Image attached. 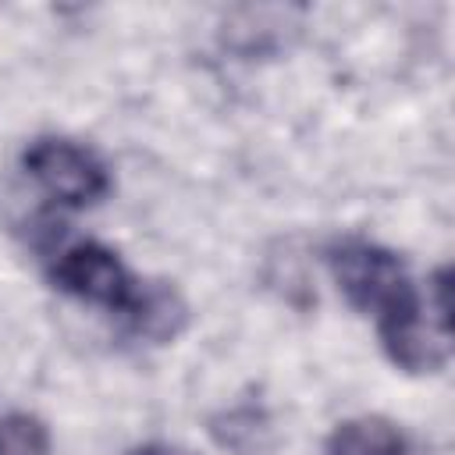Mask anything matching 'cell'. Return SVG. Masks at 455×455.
I'll list each match as a JSON object with an SVG mask.
<instances>
[{"mask_svg":"<svg viewBox=\"0 0 455 455\" xmlns=\"http://www.w3.org/2000/svg\"><path fill=\"white\" fill-rule=\"evenodd\" d=\"M327 270L338 291L366 316H373L384 355L405 373H437L451 352V302L448 270L430 277L427 309L409 277V267L387 245L370 238H338L327 245Z\"/></svg>","mask_w":455,"mask_h":455,"instance_id":"1","label":"cell"},{"mask_svg":"<svg viewBox=\"0 0 455 455\" xmlns=\"http://www.w3.org/2000/svg\"><path fill=\"white\" fill-rule=\"evenodd\" d=\"M50 277L64 295L82 299L89 306H103L110 313H121L128 323L135 320V313L142 306V295H146V281H139L124 267V259L114 249H107L103 242L68 245L53 259Z\"/></svg>","mask_w":455,"mask_h":455,"instance_id":"2","label":"cell"},{"mask_svg":"<svg viewBox=\"0 0 455 455\" xmlns=\"http://www.w3.org/2000/svg\"><path fill=\"white\" fill-rule=\"evenodd\" d=\"M21 167L28 178L64 206H92L110 192L107 164L82 142L43 135L21 153Z\"/></svg>","mask_w":455,"mask_h":455,"instance_id":"3","label":"cell"},{"mask_svg":"<svg viewBox=\"0 0 455 455\" xmlns=\"http://www.w3.org/2000/svg\"><path fill=\"white\" fill-rule=\"evenodd\" d=\"M323 455H409L402 430L384 416L341 419L323 444Z\"/></svg>","mask_w":455,"mask_h":455,"instance_id":"4","label":"cell"},{"mask_svg":"<svg viewBox=\"0 0 455 455\" xmlns=\"http://www.w3.org/2000/svg\"><path fill=\"white\" fill-rule=\"evenodd\" d=\"M0 455H50V430L32 412L0 416Z\"/></svg>","mask_w":455,"mask_h":455,"instance_id":"5","label":"cell"},{"mask_svg":"<svg viewBox=\"0 0 455 455\" xmlns=\"http://www.w3.org/2000/svg\"><path fill=\"white\" fill-rule=\"evenodd\" d=\"M210 430L224 448H231L238 455H242V437H249V455H252V451H259V434H267V419L252 405H242V409H231V412L217 416Z\"/></svg>","mask_w":455,"mask_h":455,"instance_id":"6","label":"cell"},{"mask_svg":"<svg viewBox=\"0 0 455 455\" xmlns=\"http://www.w3.org/2000/svg\"><path fill=\"white\" fill-rule=\"evenodd\" d=\"M132 455H185L181 448H171V444H164V441H149V444H139Z\"/></svg>","mask_w":455,"mask_h":455,"instance_id":"7","label":"cell"}]
</instances>
